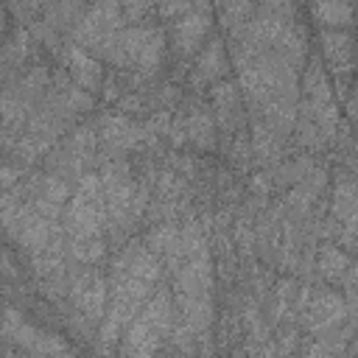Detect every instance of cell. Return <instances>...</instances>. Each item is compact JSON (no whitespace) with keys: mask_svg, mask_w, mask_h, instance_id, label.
Instances as JSON below:
<instances>
[{"mask_svg":"<svg viewBox=\"0 0 358 358\" xmlns=\"http://www.w3.org/2000/svg\"><path fill=\"white\" fill-rule=\"evenodd\" d=\"M64 64H67V70H70V76L76 78L78 87L95 90V87L101 84V67H98V62H95L84 48H78V45L70 48L67 56H64Z\"/></svg>","mask_w":358,"mask_h":358,"instance_id":"obj_7","label":"cell"},{"mask_svg":"<svg viewBox=\"0 0 358 358\" xmlns=\"http://www.w3.org/2000/svg\"><path fill=\"white\" fill-rule=\"evenodd\" d=\"M313 17L327 25V28H338V25H347L352 20V6L350 0H313L310 6Z\"/></svg>","mask_w":358,"mask_h":358,"instance_id":"obj_11","label":"cell"},{"mask_svg":"<svg viewBox=\"0 0 358 358\" xmlns=\"http://www.w3.org/2000/svg\"><path fill=\"white\" fill-rule=\"evenodd\" d=\"M120 3V11L126 20H143L148 11H151V0H117Z\"/></svg>","mask_w":358,"mask_h":358,"instance_id":"obj_15","label":"cell"},{"mask_svg":"<svg viewBox=\"0 0 358 358\" xmlns=\"http://www.w3.org/2000/svg\"><path fill=\"white\" fill-rule=\"evenodd\" d=\"M171 313H173V305H171V296L168 291H159L143 313H137L131 322H129V344L123 347L126 352L131 350H145V338H159L168 324H171Z\"/></svg>","mask_w":358,"mask_h":358,"instance_id":"obj_1","label":"cell"},{"mask_svg":"<svg viewBox=\"0 0 358 358\" xmlns=\"http://www.w3.org/2000/svg\"><path fill=\"white\" fill-rule=\"evenodd\" d=\"M185 137L193 140L199 148H213L215 145V123L207 112H193L185 120Z\"/></svg>","mask_w":358,"mask_h":358,"instance_id":"obj_13","label":"cell"},{"mask_svg":"<svg viewBox=\"0 0 358 358\" xmlns=\"http://www.w3.org/2000/svg\"><path fill=\"white\" fill-rule=\"evenodd\" d=\"M73 302L78 305L81 313L87 316H101L103 305H106V280L98 274V271H87L81 274L76 282H73V291H70Z\"/></svg>","mask_w":358,"mask_h":358,"instance_id":"obj_4","label":"cell"},{"mask_svg":"<svg viewBox=\"0 0 358 358\" xmlns=\"http://www.w3.org/2000/svg\"><path fill=\"white\" fill-rule=\"evenodd\" d=\"M207 25H210V14L201 11V8H193L187 14H182L176 22H173V45L182 56L193 53L201 42V36L207 34Z\"/></svg>","mask_w":358,"mask_h":358,"instance_id":"obj_5","label":"cell"},{"mask_svg":"<svg viewBox=\"0 0 358 358\" xmlns=\"http://www.w3.org/2000/svg\"><path fill=\"white\" fill-rule=\"evenodd\" d=\"M344 313H347V308L336 294H322V296L313 299L308 322H310L313 330H330L344 319Z\"/></svg>","mask_w":358,"mask_h":358,"instance_id":"obj_8","label":"cell"},{"mask_svg":"<svg viewBox=\"0 0 358 358\" xmlns=\"http://www.w3.org/2000/svg\"><path fill=\"white\" fill-rule=\"evenodd\" d=\"M120 20H123V11H120V3L117 0H101L95 3L87 17L76 25V42L78 45H87V48H95L103 36L120 31Z\"/></svg>","mask_w":358,"mask_h":358,"instance_id":"obj_2","label":"cell"},{"mask_svg":"<svg viewBox=\"0 0 358 358\" xmlns=\"http://www.w3.org/2000/svg\"><path fill=\"white\" fill-rule=\"evenodd\" d=\"M347 266H350V260H347V255L344 252H338L336 246H322V252H319V271L327 277V280H333V277H341L344 271H347Z\"/></svg>","mask_w":358,"mask_h":358,"instance_id":"obj_14","label":"cell"},{"mask_svg":"<svg viewBox=\"0 0 358 358\" xmlns=\"http://www.w3.org/2000/svg\"><path fill=\"white\" fill-rule=\"evenodd\" d=\"M221 76H224V45H221V39H213L201 50V56H199V62L193 67V84L218 81Z\"/></svg>","mask_w":358,"mask_h":358,"instance_id":"obj_10","label":"cell"},{"mask_svg":"<svg viewBox=\"0 0 358 358\" xmlns=\"http://www.w3.org/2000/svg\"><path fill=\"white\" fill-rule=\"evenodd\" d=\"M42 215H48L50 221L62 213V207L67 204V185L56 176H45L34 193V201H31Z\"/></svg>","mask_w":358,"mask_h":358,"instance_id":"obj_6","label":"cell"},{"mask_svg":"<svg viewBox=\"0 0 358 358\" xmlns=\"http://www.w3.org/2000/svg\"><path fill=\"white\" fill-rule=\"evenodd\" d=\"M213 106L218 112V120L224 126H232L238 120V112H241L238 90L232 84H215V90H213Z\"/></svg>","mask_w":358,"mask_h":358,"instance_id":"obj_12","label":"cell"},{"mask_svg":"<svg viewBox=\"0 0 358 358\" xmlns=\"http://www.w3.org/2000/svg\"><path fill=\"white\" fill-rule=\"evenodd\" d=\"M322 53L327 59V64L347 81L352 76V64H355V45L352 36L333 28V31H322Z\"/></svg>","mask_w":358,"mask_h":358,"instance_id":"obj_3","label":"cell"},{"mask_svg":"<svg viewBox=\"0 0 358 358\" xmlns=\"http://www.w3.org/2000/svg\"><path fill=\"white\" fill-rule=\"evenodd\" d=\"M101 137L112 148H129V145H134L140 140V126H134L123 115H106L101 120Z\"/></svg>","mask_w":358,"mask_h":358,"instance_id":"obj_9","label":"cell"}]
</instances>
